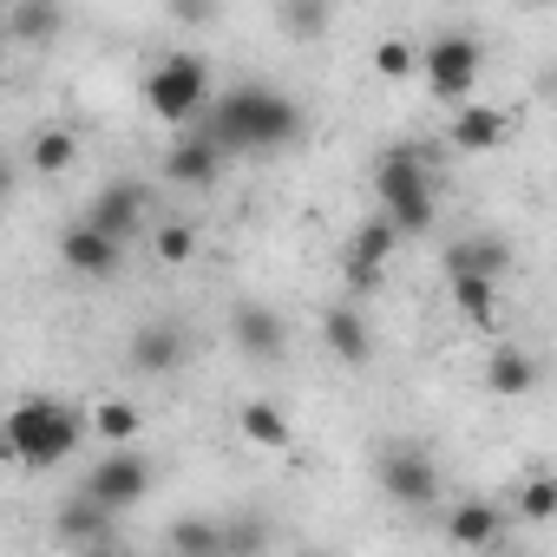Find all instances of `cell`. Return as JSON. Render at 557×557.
<instances>
[{
    "mask_svg": "<svg viewBox=\"0 0 557 557\" xmlns=\"http://www.w3.org/2000/svg\"><path fill=\"white\" fill-rule=\"evenodd\" d=\"M479 40L472 34H440V40H426L420 47V73H426V92L433 99H446L453 112H459V99H472V86H479Z\"/></svg>",
    "mask_w": 557,
    "mask_h": 557,
    "instance_id": "5",
    "label": "cell"
},
{
    "mask_svg": "<svg viewBox=\"0 0 557 557\" xmlns=\"http://www.w3.org/2000/svg\"><path fill=\"white\" fill-rule=\"evenodd\" d=\"M60 262L73 269V275H86V283H112L119 275V262H125V243H112L106 230H92L86 216L60 236Z\"/></svg>",
    "mask_w": 557,
    "mask_h": 557,
    "instance_id": "8",
    "label": "cell"
},
{
    "mask_svg": "<svg viewBox=\"0 0 557 557\" xmlns=\"http://www.w3.org/2000/svg\"><path fill=\"white\" fill-rule=\"evenodd\" d=\"M79 158V138L66 132V125H47V132H34V145H27V164L34 171H66Z\"/></svg>",
    "mask_w": 557,
    "mask_h": 557,
    "instance_id": "24",
    "label": "cell"
},
{
    "mask_svg": "<svg viewBox=\"0 0 557 557\" xmlns=\"http://www.w3.org/2000/svg\"><path fill=\"white\" fill-rule=\"evenodd\" d=\"M138 426H145V413H138L132 400H99V407H92V433H99L112 453H119V446H132V440H138Z\"/></svg>",
    "mask_w": 557,
    "mask_h": 557,
    "instance_id": "23",
    "label": "cell"
},
{
    "mask_svg": "<svg viewBox=\"0 0 557 557\" xmlns=\"http://www.w3.org/2000/svg\"><path fill=\"white\" fill-rule=\"evenodd\" d=\"M145 203H151V190L138 184V177H125V184H106L99 197H92V210H86V223L92 230H106L112 243H125L138 223H145Z\"/></svg>",
    "mask_w": 557,
    "mask_h": 557,
    "instance_id": "11",
    "label": "cell"
},
{
    "mask_svg": "<svg viewBox=\"0 0 557 557\" xmlns=\"http://www.w3.org/2000/svg\"><path fill=\"white\" fill-rule=\"evenodd\" d=\"M283 27H296V34H322V27H329V8H283Z\"/></svg>",
    "mask_w": 557,
    "mask_h": 557,
    "instance_id": "30",
    "label": "cell"
},
{
    "mask_svg": "<svg viewBox=\"0 0 557 557\" xmlns=\"http://www.w3.org/2000/svg\"><path fill=\"white\" fill-rule=\"evenodd\" d=\"M230 335H236V348L249 361H283V348H289V329H283V315H275L269 302H236Z\"/></svg>",
    "mask_w": 557,
    "mask_h": 557,
    "instance_id": "10",
    "label": "cell"
},
{
    "mask_svg": "<svg viewBox=\"0 0 557 557\" xmlns=\"http://www.w3.org/2000/svg\"><path fill=\"white\" fill-rule=\"evenodd\" d=\"M112 518H119V511H106L92 492H79V498H66V505H60L53 531H60L66 544H79V550H99V544H112Z\"/></svg>",
    "mask_w": 557,
    "mask_h": 557,
    "instance_id": "16",
    "label": "cell"
},
{
    "mask_svg": "<svg viewBox=\"0 0 557 557\" xmlns=\"http://www.w3.org/2000/svg\"><path fill=\"white\" fill-rule=\"evenodd\" d=\"M197 256V230L190 223H164L158 230V262H190Z\"/></svg>",
    "mask_w": 557,
    "mask_h": 557,
    "instance_id": "28",
    "label": "cell"
},
{
    "mask_svg": "<svg viewBox=\"0 0 557 557\" xmlns=\"http://www.w3.org/2000/svg\"><path fill=\"white\" fill-rule=\"evenodd\" d=\"M505 132H511V119H505L498 106H459L453 125H446V145H453L459 158H485V151L505 145Z\"/></svg>",
    "mask_w": 557,
    "mask_h": 557,
    "instance_id": "12",
    "label": "cell"
},
{
    "mask_svg": "<svg viewBox=\"0 0 557 557\" xmlns=\"http://www.w3.org/2000/svg\"><path fill=\"white\" fill-rule=\"evenodd\" d=\"M164 177H171V184H190V190H210V184L223 177V151H216L203 132H190V138H177V145L164 151Z\"/></svg>",
    "mask_w": 557,
    "mask_h": 557,
    "instance_id": "14",
    "label": "cell"
},
{
    "mask_svg": "<svg viewBox=\"0 0 557 557\" xmlns=\"http://www.w3.org/2000/svg\"><path fill=\"white\" fill-rule=\"evenodd\" d=\"M236 433L249 440V446H262V453H283L289 446V413L275 407V400H243V413H236Z\"/></svg>",
    "mask_w": 557,
    "mask_h": 557,
    "instance_id": "20",
    "label": "cell"
},
{
    "mask_svg": "<svg viewBox=\"0 0 557 557\" xmlns=\"http://www.w3.org/2000/svg\"><path fill=\"white\" fill-rule=\"evenodd\" d=\"M132 368H138V374H151V381L177 374V368H184V329H177L171 315L145 322V329L132 335Z\"/></svg>",
    "mask_w": 557,
    "mask_h": 557,
    "instance_id": "13",
    "label": "cell"
},
{
    "mask_svg": "<svg viewBox=\"0 0 557 557\" xmlns=\"http://www.w3.org/2000/svg\"><path fill=\"white\" fill-rule=\"evenodd\" d=\"M86 420H92V413H79L73 400L34 394V400H21V407L8 413V459L27 466V472H53V466H66V459L79 453Z\"/></svg>",
    "mask_w": 557,
    "mask_h": 557,
    "instance_id": "2",
    "label": "cell"
},
{
    "mask_svg": "<svg viewBox=\"0 0 557 557\" xmlns=\"http://www.w3.org/2000/svg\"><path fill=\"white\" fill-rule=\"evenodd\" d=\"M394 243H400V230H394V216H381V210L355 230V243H348V283H355V289H381V269H387Z\"/></svg>",
    "mask_w": 557,
    "mask_h": 557,
    "instance_id": "9",
    "label": "cell"
},
{
    "mask_svg": "<svg viewBox=\"0 0 557 557\" xmlns=\"http://www.w3.org/2000/svg\"><path fill=\"white\" fill-rule=\"evenodd\" d=\"M537 374H544V368H537V355H531V348H498V355L485 361V387H492V394H505V400L531 394V387H537Z\"/></svg>",
    "mask_w": 557,
    "mask_h": 557,
    "instance_id": "21",
    "label": "cell"
},
{
    "mask_svg": "<svg viewBox=\"0 0 557 557\" xmlns=\"http://www.w3.org/2000/svg\"><path fill=\"white\" fill-rule=\"evenodd\" d=\"M374 479H381V492L394 505H413V511L433 505V492H440V472H433V459L420 446H387L381 466H374Z\"/></svg>",
    "mask_w": 557,
    "mask_h": 557,
    "instance_id": "6",
    "label": "cell"
},
{
    "mask_svg": "<svg viewBox=\"0 0 557 557\" xmlns=\"http://www.w3.org/2000/svg\"><path fill=\"white\" fill-rule=\"evenodd\" d=\"M446 283H453V309L472 329H492L498 322V283H485V275H446Z\"/></svg>",
    "mask_w": 557,
    "mask_h": 557,
    "instance_id": "22",
    "label": "cell"
},
{
    "mask_svg": "<svg viewBox=\"0 0 557 557\" xmlns=\"http://www.w3.org/2000/svg\"><path fill=\"white\" fill-rule=\"evenodd\" d=\"M171 557H230V524L223 518H203V511L177 518L171 524Z\"/></svg>",
    "mask_w": 557,
    "mask_h": 557,
    "instance_id": "19",
    "label": "cell"
},
{
    "mask_svg": "<svg viewBox=\"0 0 557 557\" xmlns=\"http://www.w3.org/2000/svg\"><path fill=\"white\" fill-rule=\"evenodd\" d=\"M223 158L230 151H283L302 138V106L289 92H275V86H230L210 99L203 125H197Z\"/></svg>",
    "mask_w": 557,
    "mask_h": 557,
    "instance_id": "1",
    "label": "cell"
},
{
    "mask_svg": "<svg viewBox=\"0 0 557 557\" xmlns=\"http://www.w3.org/2000/svg\"><path fill=\"white\" fill-rule=\"evenodd\" d=\"M518 518H524V524H550V518H557V472H524V485H518Z\"/></svg>",
    "mask_w": 557,
    "mask_h": 557,
    "instance_id": "25",
    "label": "cell"
},
{
    "mask_svg": "<svg viewBox=\"0 0 557 557\" xmlns=\"http://www.w3.org/2000/svg\"><path fill=\"white\" fill-rule=\"evenodd\" d=\"M426 151L420 145H387L381 164H374V197H381V216H394L400 236H420L433 223V177H426Z\"/></svg>",
    "mask_w": 557,
    "mask_h": 557,
    "instance_id": "3",
    "label": "cell"
},
{
    "mask_svg": "<svg viewBox=\"0 0 557 557\" xmlns=\"http://www.w3.org/2000/svg\"><path fill=\"white\" fill-rule=\"evenodd\" d=\"M446 537H453L459 550H492V544L505 537V511H498L492 498H466V505H453Z\"/></svg>",
    "mask_w": 557,
    "mask_h": 557,
    "instance_id": "17",
    "label": "cell"
},
{
    "mask_svg": "<svg viewBox=\"0 0 557 557\" xmlns=\"http://www.w3.org/2000/svg\"><path fill=\"white\" fill-rule=\"evenodd\" d=\"M86 492L106 505V511H132L145 492H151V459H138V453H106L99 466H92V479H86Z\"/></svg>",
    "mask_w": 557,
    "mask_h": 557,
    "instance_id": "7",
    "label": "cell"
},
{
    "mask_svg": "<svg viewBox=\"0 0 557 557\" xmlns=\"http://www.w3.org/2000/svg\"><path fill=\"white\" fill-rule=\"evenodd\" d=\"M322 342H329L335 361H348V368H368V361H374V335H368V315H361L355 302H335V309L322 315Z\"/></svg>",
    "mask_w": 557,
    "mask_h": 557,
    "instance_id": "15",
    "label": "cell"
},
{
    "mask_svg": "<svg viewBox=\"0 0 557 557\" xmlns=\"http://www.w3.org/2000/svg\"><path fill=\"white\" fill-rule=\"evenodd\" d=\"M86 557H125V550H119V544H99V550H86Z\"/></svg>",
    "mask_w": 557,
    "mask_h": 557,
    "instance_id": "31",
    "label": "cell"
},
{
    "mask_svg": "<svg viewBox=\"0 0 557 557\" xmlns=\"http://www.w3.org/2000/svg\"><path fill=\"white\" fill-rule=\"evenodd\" d=\"M60 27H66V14L40 8V0H14V8H8V34H21V40H53Z\"/></svg>",
    "mask_w": 557,
    "mask_h": 557,
    "instance_id": "26",
    "label": "cell"
},
{
    "mask_svg": "<svg viewBox=\"0 0 557 557\" xmlns=\"http://www.w3.org/2000/svg\"><path fill=\"white\" fill-rule=\"evenodd\" d=\"M374 73H381V79L420 73V47H413V40H381V47H374Z\"/></svg>",
    "mask_w": 557,
    "mask_h": 557,
    "instance_id": "27",
    "label": "cell"
},
{
    "mask_svg": "<svg viewBox=\"0 0 557 557\" xmlns=\"http://www.w3.org/2000/svg\"><path fill=\"white\" fill-rule=\"evenodd\" d=\"M511 269V243L505 236H466V243H453L446 249V275H485V283H498V275Z\"/></svg>",
    "mask_w": 557,
    "mask_h": 557,
    "instance_id": "18",
    "label": "cell"
},
{
    "mask_svg": "<svg viewBox=\"0 0 557 557\" xmlns=\"http://www.w3.org/2000/svg\"><path fill=\"white\" fill-rule=\"evenodd\" d=\"M269 544V524L262 518H230V557H256Z\"/></svg>",
    "mask_w": 557,
    "mask_h": 557,
    "instance_id": "29",
    "label": "cell"
},
{
    "mask_svg": "<svg viewBox=\"0 0 557 557\" xmlns=\"http://www.w3.org/2000/svg\"><path fill=\"white\" fill-rule=\"evenodd\" d=\"M302 557H322V550H302Z\"/></svg>",
    "mask_w": 557,
    "mask_h": 557,
    "instance_id": "32",
    "label": "cell"
},
{
    "mask_svg": "<svg viewBox=\"0 0 557 557\" xmlns=\"http://www.w3.org/2000/svg\"><path fill=\"white\" fill-rule=\"evenodd\" d=\"M145 106L164 119V125H203V112H210V66L197 60V53H171V60H158L151 66V79H145Z\"/></svg>",
    "mask_w": 557,
    "mask_h": 557,
    "instance_id": "4",
    "label": "cell"
}]
</instances>
